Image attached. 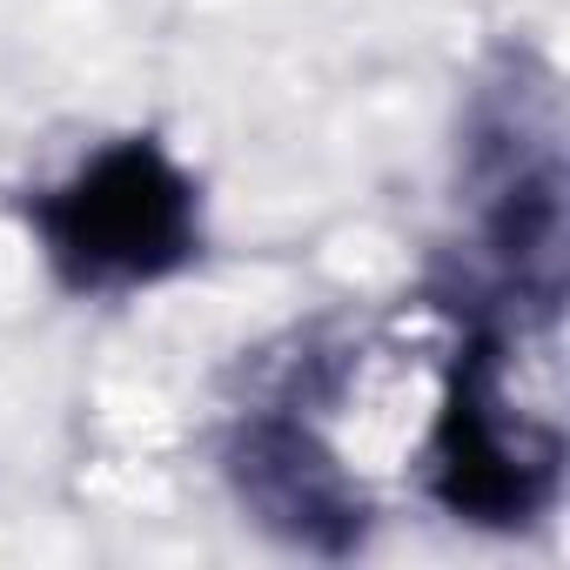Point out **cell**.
Here are the masks:
<instances>
[{"label": "cell", "mask_w": 570, "mask_h": 570, "mask_svg": "<svg viewBox=\"0 0 570 570\" xmlns=\"http://www.w3.org/2000/svg\"><path fill=\"white\" fill-rule=\"evenodd\" d=\"M430 497L476 530H530L563 490V376L557 309L476 316L450 363L430 450Z\"/></svg>", "instance_id": "cell-1"}, {"label": "cell", "mask_w": 570, "mask_h": 570, "mask_svg": "<svg viewBox=\"0 0 570 570\" xmlns=\"http://www.w3.org/2000/svg\"><path fill=\"white\" fill-rule=\"evenodd\" d=\"M28 228L75 296H135L202 255V188L155 135H121L28 195Z\"/></svg>", "instance_id": "cell-2"}, {"label": "cell", "mask_w": 570, "mask_h": 570, "mask_svg": "<svg viewBox=\"0 0 570 570\" xmlns=\"http://www.w3.org/2000/svg\"><path fill=\"white\" fill-rule=\"evenodd\" d=\"M242 510L275 530L282 543L350 557L370 537V497L343 470V456L296 416V410H248L222 450Z\"/></svg>", "instance_id": "cell-3"}]
</instances>
